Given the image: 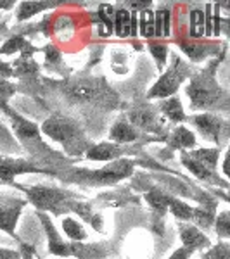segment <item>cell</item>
Instances as JSON below:
<instances>
[{
    "mask_svg": "<svg viewBox=\"0 0 230 259\" xmlns=\"http://www.w3.org/2000/svg\"><path fill=\"white\" fill-rule=\"evenodd\" d=\"M185 94L190 99L192 109H216L220 107V104H223L227 94L220 89L215 80V62L208 66V69L190 78Z\"/></svg>",
    "mask_w": 230,
    "mask_h": 259,
    "instance_id": "cell-1",
    "label": "cell"
},
{
    "mask_svg": "<svg viewBox=\"0 0 230 259\" xmlns=\"http://www.w3.org/2000/svg\"><path fill=\"white\" fill-rule=\"evenodd\" d=\"M42 132L52 140L62 144V147H66L69 154L80 156L89 149L85 133L82 132L80 124L68 116H52V118L45 119L42 124Z\"/></svg>",
    "mask_w": 230,
    "mask_h": 259,
    "instance_id": "cell-2",
    "label": "cell"
},
{
    "mask_svg": "<svg viewBox=\"0 0 230 259\" xmlns=\"http://www.w3.org/2000/svg\"><path fill=\"white\" fill-rule=\"evenodd\" d=\"M62 92L71 102L87 104V106L104 102V100L107 104L116 99V95L102 78H71L62 83Z\"/></svg>",
    "mask_w": 230,
    "mask_h": 259,
    "instance_id": "cell-3",
    "label": "cell"
},
{
    "mask_svg": "<svg viewBox=\"0 0 230 259\" xmlns=\"http://www.w3.org/2000/svg\"><path fill=\"white\" fill-rule=\"evenodd\" d=\"M16 187L19 190H23L26 194L28 200L42 212L50 211L52 214L61 216L64 212H69V206L74 202V194H71L69 190L64 189L44 187V185H35V187L16 185Z\"/></svg>",
    "mask_w": 230,
    "mask_h": 259,
    "instance_id": "cell-4",
    "label": "cell"
},
{
    "mask_svg": "<svg viewBox=\"0 0 230 259\" xmlns=\"http://www.w3.org/2000/svg\"><path fill=\"white\" fill-rule=\"evenodd\" d=\"M133 168H135V162L127 159V157H121V159L112 161L99 169H76L73 177L66 180L74 183H83V185H112V183H118L130 177Z\"/></svg>",
    "mask_w": 230,
    "mask_h": 259,
    "instance_id": "cell-5",
    "label": "cell"
},
{
    "mask_svg": "<svg viewBox=\"0 0 230 259\" xmlns=\"http://www.w3.org/2000/svg\"><path fill=\"white\" fill-rule=\"evenodd\" d=\"M190 68L183 62L177 54L171 56V66L166 69V73L163 74L160 80L156 81V85L150 89L147 94L149 99H168L173 97L175 92L178 90V87L182 85V81L185 78H189Z\"/></svg>",
    "mask_w": 230,
    "mask_h": 259,
    "instance_id": "cell-6",
    "label": "cell"
},
{
    "mask_svg": "<svg viewBox=\"0 0 230 259\" xmlns=\"http://www.w3.org/2000/svg\"><path fill=\"white\" fill-rule=\"evenodd\" d=\"M190 123L198 128V132L201 133V137H203V139L210 140V142H213V144H216V145H218L228 133L227 132V130H228L227 119L220 118V116H216V114H210V112L192 116Z\"/></svg>",
    "mask_w": 230,
    "mask_h": 259,
    "instance_id": "cell-7",
    "label": "cell"
},
{
    "mask_svg": "<svg viewBox=\"0 0 230 259\" xmlns=\"http://www.w3.org/2000/svg\"><path fill=\"white\" fill-rule=\"evenodd\" d=\"M23 173H42L39 166H33L26 159H12V157H0V185L9 183L14 185V178Z\"/></svg>",
    "mask_w": 230,
    "mask_h": 259,
    "instance_id": "cell-8",
    "label": "cell"
},
{
    "mask_svg": "<svg viewBox=\"0 0 230 259\" xmlns=\"http://www.w3.org/2000/svg\"><path fill=\"white\" fill-rule=\"evenodd\" d=\"M128 121L133 128L139 126V128H144L147 132H152V133H158L160 130L165 128V121H163L160 116L156 114V111L152 107H135L128 112Z\"/></svg>",
    "mask_w": 230,
    "mask_h": 259,
    "instance_id": "cell-9",
    "label": "cell"
},
{
    "mask_svg": "<svg viewBox=\"0 0 230 259\" xmlns=\"http://www.w3.org/2000/svg\"><path fill=\"white\" fill-rule=\"evenodd\" d=\"M24 207V200L21 199H4L0 200V230L14 237V230L18 225L21 209Z\"/></svg>",
    "mask_w": 230,
    "mask_h": 259,
    "instance_id": "cell-10",
    "label": "cell"
},
{
    "mask_svg": "<svg viewBox=\"0 0 230 259\" xmlns=\"http://www.w3.org/2000/svg\"><path fill=\"white\" fill-rule=\"evenodd\" d=\"M128 154V149L123 145H114L111 142H100L97 145H90L85 150V157L89 161H112L121 159V157Z\"/></svg>",
    "mask_w": 230,
    "mask_h": 259,
    "instance_id": "cell-11",
    "label": "cell"
},
{
    "mask_svg": "<svg viewBox=\"0 0 230 259\" xmlns=\"http://www.w3.org/2000/svg\"><path fill=\"white\" fill-rule=\"evenodd\" d=\"M36 216L40 218L42 225H44L45 233H47V239H49V250H50V252L56 254V256L69 257V244L61 239V235L57 233V230H56V227H54L52 221H50L49 216L45 214V212H42V211L36 212Z\"/></svg>",
    "mask_w": 230,
    "mask_h": 259,
    "instance_id": "cell-12",
    "label": "cell"
},
{
    "mask_svg": "<svg viewBox=\"0 0 230 259\" xmlns=\"http://www.w3.org/2000/svg\"><path fill=\"white\" fill-rule=\"evenodd\" d=\"M178 228H180V239L183 242V247H187L190 250H198V249L210 247L211 245L210 239H208L198 227H194V225L180 223Z\"/></svg>",
    "mask_w": 230,
    "mask_h": 259,
    "instance_id": "cell-13",
    "label": "cell"
},
{
    "mask_svg": "<svg viewBox=\"0 0 230 259\" xmlns=\"http://www.w3.org/2000/svg\"><path fill=\"white\" fill-rule=\"evenodd\" d=\"M109 139L112 142H118V144H130V142L139 140V133H137V130L133 128L127 119L120 118L111 126Z\"/></svg>",
    "mask_w": 230,
    "mask_h": 259,
    "instance_id": "cell-14",
    "label": "cell"
},
{
    "mask_svg": "<svg viewBox=\"0 0 230 259\" xmlns=\"http://www.w3.org/2000/svg\"><path fill=\"white\" fill-rule=\"evenodd\" d=\"M182 162H183V166H185L187 169L190 171V173H194L196 177L201 178V180H206V182H213V183H221V185H227L225 182H221V180L216 177V173L215 171H211V169H208L206 166H203L199 161H196V159H192V157L189 156V154L185 152V150H182Z\"/></svg>",
    "mask_w": 230,
    "mask_h": 259,
    "instance_id": "cell-15",
    "label": "cell"
},
{
    "mask_svg": "<svg viewBox=\"0 0 230 259\" xmlns=\"http://www.w3.org/2000/svg\"><path fill=\"white\" fill-rule=\"evenodd\" d=\"M180 49L183 54L190 57L192 61H201L211 54L218 52V44H194V41H180Z\"/></svg>",
    "mask_w": 230,
    "mask_h": 259,
    "instance_id": "cell-16",
    "label": "cell"
},
{
    "mask_svg": "<svg viewBox=\"0 0 230 259\" xmlns=\"http://www.w3.org/2000/svg\"><path fill=\"white\" fill-rule=\"evenodd\" d=\"M35 52L36 49L21 52V57L18 61H14V66H12V76H28V74H35L39 71V66L33 61V54Z\"/></svg>",
    "mask_w": 230,
    "mask_h": 259,
    "instance_id": "cell-17",
    "label": "cell"
},
{
    "mask_svg": "<svg viewBox=\"0 0 230 259\" xmlns=\"http://www.w3.org/2000/svg\"><path fill=\"white\" fill-rule=\"evenodd\" d=\"M69 211L78 212L82 220H85L87 223L92 225V228H95L97 232H102V228H104L102 216H100L99 212L92 211V206H90V204H87V202H78V200H74V202L69 206Z\"/></svg>",
    "mask_w": 230,
    "mask_h": 259,
    "instance_id": "cell-18",
    "label": "cell"
},
{
    "mask_svg": "<svg viewBox=\"0 0 230 259\" xmlns=\"http://www.w3.org/2000/svg\"><path fill=\"white\" fill-rule=\"evenodd\" d=\"M166 142H168L171 149H194L196 137L189 128L178 126L171 132V135L166 139Z\"/></svg>",
    "mask_w": 230,
    "mask_h": 259,
    "instance_id": "cell-19",
    "label": "cell"
},
{
    "mask_svg": "<svg viewBox=\"0 0 230 259\" xmlns=\"http://www.w3.org/2000/svg\"><path fill=\"white\" fill-rule=\"evenodd\" d=\"M160 111L170 121H175V123H183V121L187 119L185 112H183V107H182V102H180V99H178L177 95L161 100V102H160Z\"/></svg>",
    "mask_w": 230,
    "mask_h": 259,
    "instance_id": "cell-20",
    "label": "cell"
},
{
    "mask_svg": "<svg viewBox=\"0 0 230 259\" xmlns=\"http://www.w3.org/2000/svg\"><path fill=\"white\" fill-rule=\"evenodd\" d=\"M69 256L78 259H100L106 257V250L99 245H85L80 242H69Z\"/></svg>",
    "mask_w": 230,
    "mask_h": 259,
    "instance_id": "cell-21",
    "label": "cell"
},
{
    "mask_svg": "<svg viewBox=\"0 0 230 259\" xmlns=\"http://www.w3.org/2000/svg\"><path fill=\"white\" fill-rule=\"evenodd\" d=\"M112 30H114L116 36H120V38H127V36H130V31H132V14H130V11H127V9L114 11Z\"/></svg>",
    "mask_w": 230,
    "mask_h": 259,
    "instance_id": "cell-22",
    "label": "cell"
},
{
    "mask_svg": "<svg viewBox=\"0 0 230 259\" xmlns=\"http://www.w3.org/2000/svg\"><path fill=\"white\" fill-rule=\"evenodd\" d=\"M61 2H21L18 7V21H26L39 12L59 6Z\"/></svg>",
    "mask_w": 230,
    "mask_h": 259,
    "instance_id": "cell-23",
    "label": "cell"
},
{
    "mask_svg": "<svg viewBox=\"0 0 230 259\" xmlns=\"http://www.w3.org/2000/svg\"><path fill=\"white\" fill-rule=\"evenodd\" d=\"M189 156L192 159L199 161L203 166H206L208 169L215 171L216 164H218V156H220V149H198V150H190Z\"/></svg>",
    "mask_w": 230,
    "mask_h": 259,
    "instance_id": "cell-24",
    "label": "cell"
},
{
    "mask_svg": "<svg viewBox=\"0 0 230 259\" xmlns=\"http://www.w3.org/2000/svg\"><path fill=\"white\" fill-rule=\"evenodd\" d=\"M170 199H171L170 195H166L165 192H161V190H150L145 194V200H147V204L161 216L165 214L166 209H168Z\"/></svg>",
    "mask_w": 230,
    "mask_h": 259,
    "instance_id": "cell-25",
    "label": "cell"
},
{
    "mask_svg": "<svg viewBox=\"0 0 230 259\" xmlns=\"http://www.w3.org/2000/svg\"><path fill=\"white\" fill-rule=\"evenodd\" d=\"M112 21H114V9L109 4H102L99 7V28L100 35L109 36L112 31Z\"/></svg>",
    "mask_w": 230,
    "mask_h": 259,
    "instance_id": "cell-26",
    "label": "cell"
},
{
    "mask_svg": "<svg viewBox=\"0 0 230 259\" xmlns=\"http://www.w3.org/2000/svg\"><path fill=\"white\" fill-rule=\"evenodd\" d=\"M35 49L33 45L24 38L23 35H14L11 40H7L6 44L0 47V54H14V52H24V50Z\"/></svg>",
    "mask_w": 230,
    "mask_h": 259,
    "instance_id": "cell-27",
    "label": "cell"
},
{
    "mask_svg": "<svg viewBox=\"0 0 230 259\" xmlns=\"http://www.w3.org/2000/svg\"><path fill=\"white\" fill-rule=\"evenodd\" d=\"M168 209L171 211V214L180 221H190L192 220V212H194V207H190L189 204H185L183 200H178L175 197L170 199Z\"/></svg>",
    "mask_w": 230,
    "mask_h": 259,
    "instance_id": "cell-28",
    "label": "cell"
},
{
    "mask_svg": "<svg viewBox=\"0 0 230 259\" xmlns=\"http://www.w3.org/2000/svg\"><path fill=\"white\" fill-rule=\"evenodd\" d=\"M62 230L64 233L69 237L71 240H85L87 239V232L85 228L73 218H64L62 220Z\"/></svg>",
    "mask_w": 230,
    "mask_h": 259,
    "instance_id": "cell-29",
    "label": "cell"
},
{
    "mask_svg": "<svg viewBox=\"0 0 230 259\" xmlns=\"http://www.w3.org/2000/svg\"><path fill=\"white\" fill-rule=\"evenodd\" d=\"M189 35L192 38H203L204 36V12L201 9L190 11V28Z\"/></svg>",
    "mask_w": 230,
    "mask_h": 259,
    "instance_id": "cell-30",
    "label": "cell"
},
{
    "mask_svg": "<svg viewBox=\"0 0 230 259\" xmlns=\"http://www.w3.org/2000/svg\"><path fill=\"white\" fill-rule=\"evenodd\" d=\"M140 35L144 38H152L154 36V12L150 9L140 11Z\"/></svg>",
    "mask_w": 230,
    "mask_h": 259,
    "instance_id": "cell-31",
    "label": "cell"
},
{
    "mask_svg": "<svg viewBox=\"0 0 230 259\" xmlns=\"http://www.w3.org/2000/svg\"><path fill=\"white\" fill-rule=\"evenodd\" d=\"M149 50L154 56V59L158 62V68L163 69L166 64V57H168V47L165 44H160V41H149Z\"/></svg>",
    "mask_w": 230,
    "mask_h": 259,
    "instance_id": "cell-32",
    "label": "cell"
},
{
    "mask_svg": "<svg viewBox=\"0 0 230 259\" xmlns=\"http://www.w3.org/2000/svg\"><path fill=\"white\" fill-rule=\"evenodd\" d=\"M194 221V227H203V228H208L211 227L213 223H215V216L211 214V211H204L201 209V207H198V209H194V212H192V220Z\"/></svg>",
    "mask_w": 230,
    "mask_h": 259,
    "instance_id": "cell-33",
    "label": "cell"
},
{
    "mask_svg": "<svg viewBox=\"0 0 230 259\" xmlns=\"http://www.w3.org/2000/svg\"><path fill=\"white\" fill-rule=\"evenodd\" d=\"M215 230L218 233L220 239H227L230 237V214L228 211H223L218 218L215 220Z\"/></svg>",
    "mask_w": 230,
    "mask_h": 259,
    "instance_id": "cell-34",
    "label": "cell"
},
{
    "mask_svg": "<svg viewBox=\"0 0 230 259\" xmlns=\"http://www.w3.org/2000/svg\"><path fill=\"white\" fill-rule=\"evenodd\" d=\"M203 259H230V247L227 242H218L216 247H213L210 252L204 254Z\"/></svg>",
    "mask_w": 230,
    "mask_h": 259,
    "instance_id": "cell-35",
    "label": "cell"
},
{
    "mask_svg": "<svg viewBox=\"0 0 230 259\" xmlns=\"http://www.w3.org/2000/svg\"><path fill=\"white\" fill-rule=\"evenodd\" d=\"M44 52H45V62H47L49 66L61 62V52L56 47H54V45H49V47H45Z\"/></svg>",
    "mask_w": 230,
    "mask_h": 259,
    "instance_id": "cell-36",
    "label": "cell"
},
{
    "mask_svg": "<svg viewBox=\"0 0 230 259\" xmlns=\"http://www.w3.org/2000/svg\"><path fill=\"white\" fill-rule=\"evenodd\" d=\"M211 4H206V14H204V36H211L213 33V16Z\"/></svg>",
    "mask_w": 230,
    "mask_h": 259,
    "instance_id": "cell-37",
    "label": "cell"
},
{
    "mask_svg": "<svg viewBox=\"0 0 230 259\" xmlns=\"http://www.w3.org/2000/svg\"><path fill=\"white\" fill-rule=\"evenodd\" d=\"M171 12L168 9H163V36H170L171 33Z\"/></svg>",
    "mask_w": 230,
    "mask_h": 259,
    "instance_id": "cell-38",
    "label": "cell"
},
{
    "mask_svg": "<svg viewBox=\"0 0 230 259\" xmlns=\"http://www.w3.org/2000/svg\"><path fill=\"white\" fill-rule=\"evenodd\" d=\"M192 252H194V250H190V249H187V247H182V249L175 250L173 256H171L170 259H189Z\"/></svg>",
    "mask_w": 230,
    "mask_h": 259,
    "instance_id": "cell-39",
    "label": "cell"
},
{
    "mask_svg": "<svg viewBox=\"0 0 230 259\" xmlns=\"http://www.w3.org/2000/svg\"><path fill=\"white\" fill-rule=\"evenodd\" d=\"M0 259H21V254L16 252V250L0 247Z\"/></svg>",
    "mask_w": 230,
    "mask_h": 259,
    "instance_id": "cell-40",
    "label": "cell"
},
{
    "mask_svg": "<svg viewBox=\"0 0 230 259\" xmlns=\"http://www.w3.org/2000/svg\"><path fill=\"white\" fill-rule=\"evenodd\" d=\"M21 252H23V256H21L23 259H33V256H35V249L24 244V242H21Z\"/></svg>",
    "mask_w": 230,
    "mask_h": 259,
    "instance_id": "cell-41",
    "label": "cell"
},
{
    "mask_svg": "<svg viewBox=\"0 0 230 259\" xmlns=\"http://www.w3.org/2000/svg\"><path fill=\"white\" fill-rule=\"evenodd\" d=\"M0 142H2V144H9V147H11V144H12V137H11V133L7 132L6 126H4L2 123H0Z\"/></svg>",
    "mask_w": 230,
    "mask_h": 259,
    "instance_id": "cell-42",
    "label": "cell"
},
{
    "mask_svg": "<svg viewBox=\"0 0 230 259\" xmlns=\"http://www.w3.org/2000/svg\"><path fill=\"white\" fill-rule=\"evenodd\" d=\"M0 76L2 78H11L12 76V68L7 62H4L2 59H0Z\"/></svg>",
    "mask_w": 230,
    "mask_h": 259,
    "instance_id": "cell-43",
    "label": "cell"
},
{
    "mask_svg": "<svg viewBox=\"0 0 230 259\" xmlns=\"http://www.w3.org/2000/svg\"><path fill=\"white\" fill-rule=\"evenodd\" d=\"M7 30V19H4V18H0V35H2L4 31Z\"/></svg>",
    "mask_w": 230,
    "mask_h": 259,
    "instance_id": "cell-44",
    "label": "cell"
},
{
    "mask_svg": "<svg viewBox=\"0 0 230 259\" xmlns=\"http://www.w3.org/2000/svg\"><path fill=\"white\" fill-rule=\"evenodd\" d=\"M14 2H0V9H11Z\"/></svg>",
    "mask_w": 230,
    "mask_h": 259,
    "instance_id": "cell-45",
    "label": "cell"
},
{
    "mask_svg": "<svg viewBox=\"0 0 230 259\" xmlns=\"http://www.w3.org/2000/svg\"><path fill=\"white\" fill-rule=\"evenodd\" d=\"M36 259H40V257H39V256H36Z\"/></svg>",
    "mask_w": 230,
    "mask_h": 259,
    "instance_id": "cell-46",
    "label": "cell"
}]
</instances>
